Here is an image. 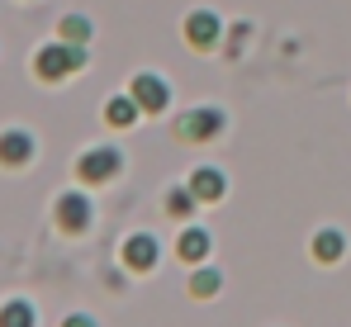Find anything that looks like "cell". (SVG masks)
<instances>
[{"instance_id":"6da1fadb","label":"cell","mask_w":351,"mask_h":327,"mask_svg":"<svg viewBox=\"0 0 351 327\" xmlns=\"http://www.w3.org/2000/svg\"><path fill=\"white\" fill-rule=\"evenodd\" d=\"M86 62H90L86 43H43V48L34 53V76L48 81V86H58V81L71 76V71H81Z\"/></svg>"},{"instance_id":"7a4b0ae2","label":"cell","mask_w":351,"mask_h":327,"mask_svg":"<svg viewBox=\"0 0 351 327\" xmlns=\"http://www.w3.org/2000/svg\"><path fill=\"white\" fill-rule=\"evenodd\" d=\"M119 171H123V152H114V147H90V152L76 157L81 185H105V180H114Z\"/></svg>"},{"instance_id":"3957f363","label":"cell","mask_w":351,"mask_h":327,"mask_svg":"<svg viewBox=\"0 0 351 327\" xmlns=\"http://www.w3.org/2000/svg\"><path fill=\"white\" fill-rule=\"evenodd\" d=\"M90 218H95V209H90V195H81V190H66V195H58V204H53V223H58L62 232H86L90 228Z\"/></svg>"},{"instance_id":"277c9868","label":"cell","mask_w":351,"mask_h":327,"mask_svg":"<svg viewBox=\"0 0 351 327\" xmlns=\"http://www.w3.org/2000/svg\"><path fill=\"white\" fill-rule=\"evenodd\" d=\"M133 100H138V109L143 114H162V109L171 105V86L157 76V71H138L133 76V90H128Z\"/></svg>"},{"instance_id":"5b68a950","label":"cell","mask_w":351,"mask_h":327,"mask_svg":"<svg viewBox=\"0 0 351 327\" xmlns=\"http://www.w3.org/2000/svg\"><path fill=\"white\" fill-rule=\"evenodd\" d=\"M219 133H223V109H214V105L190 109L180 119V138H190V143H204V138H219Z\"/></svg>"},{"instance_id":"8992f818","label":"cell","mask_w":351,"mask_h":327,"mask_svg":"<svg viewBox=\"0 0 351 327\" xmlns=\"http://www.w3.org/2000/svg\"><path fill=\"white\" fill-rule=\"evenodd\" d=\"M119 256H123V266H128V271H152V266L162 261V247H157V237H152V232H133V237L123 242V252H119Z\"/></svg>"},{"instance_id":"52a82bcc","label":"cell","mask_w":351,"mask_h":327,"mask_svg":"<svg viewBox=\"0 0 351 327\" xmlns=\"http://www.w3.org/2000/svg\"><path fill=\"white\" fill-rule=\"evenodd\" d=\"M29 162H34V133L5 128V133H0V166L19 171V166H29Z\"/></svg>"},{"instance_id":"ba28073f","label":"cell","mask_w":351,"mask_h":327,"mask_svg":"<svg viewBox=\"0 0 351 327\" xmlns=\"http://www.w3.org/2000/svg\"><path fill=\"white\" fill-rule=\"evenodd\" d=\"M185 38H190V48H214L219 43V14H209V10L185 14Z\"/></svg>"},{"instance_id":"9c48e42d","label":"cell","mask_w":351,"mask_h":327,"mask_svg":"<svg viewBox=\"0 0 351 327\" xmlns=\"http://www.w3.org/2000/svg\"><path fill=\"white\" fill-rule=\"evenodd\" d=\"M190 190H195V199H204V204H219V199H223V171H214V166H199V171H190Z\"/></svg>"},{"instance_id":"30bf717a","label":"cell","mask_w":351,"mask_h":327,"mask_svg":"<svg viewBox=\"0 0 351 327\" xmlns=\"http://www.w3.org/2000/svg\"><path fill=\"white\" fill-rule=\"evenodd\" d=\"M138 114H143V109H138L133 95H114V100H105V123H110V128H133Z\"/></svg>"},{"instance_id":"8fae6325","label":"cell","mask_w":351,"mask_h":327,"mask_svg":"<svg viewBox=\"0 0 351 327\" xmlns=\"http://www.w3.org/2000/svg\"><path fill=\"white\" fill-rule=\"evenodd\" d=\"M0 327H38V308L29 299H5L0 304Z\"/></svg>"},{"instance_id":"7c38bea8","label":"cell","mask_w":351,"mask_h":327,"mask_svg":"<svg viewBox=\"0 0 351 327\" xmlns=\"http://www.w3.org/2000/svg\"><path fill=\"white\" fill-rule=\"evenodd\" d=\"M204 256H209V232H204V228H185V232H180V261L195 266V261H204Z\"/></svg>"},{"instance_id":"4fadbf2b","label":"cell","mask_w":351,"mask_h":327,"mask_svg":"<svg viewBox=\"0 0 351 327\" xmlns=\"http://www.w3.org/2000/svg\"><path fill=\"white\" fill-rule=\"evenodd\" d=\"M342 252H347V237H342L337 228H323V232L313 237V256H318V261H337Z\"/></svg>"},{"instance_id":"5bb4252c","label":"cell","mask_w":351,"mask_h":327,"mask_svg":"<svg viewBox=\"0 0 351 327\" xmlns=\"http://www.w3.org/2000/svg\"><path fill=\"white\" fill-rule=\"evenodd\" d=\"M58 34H62V43H90V19L86 14H62Z\"/></svg>"},{"instance_id":"9a60e30c","label":"cell","mask_w":351,"mask_h":327,"mask_svg":"<svg viewBox=\"0 0 351 327\" xmlns=\"http://www.w3.org/2000/svg\"><path fill=\"white\" fill-rule=\"evenodd\" d=\"M219 284H223V275H219V271H209V266H204V271H195V275H190V294H199V299H209V294H219Z\"/></svg>"},{"instance_id":"2e32d148","label":"cell","mask_w":351,"mask_h":327,"mask_svg":"<svg viewBox=\"0 0 351 327\" xmlns=\"http://www.w3.org/2000/svg\"><path fill=\"white\" fill-rule=\"evenodd\" d=\"M167 209H171V218H185L190 209H195V190H190V185H185V190H171Z\"/></svg>"},{"instance_id":"e0dca14e","label":"cell","mask_w":351,"mask_h":327,"mask_svg":"<svg viewBox=\"0 0 351 327\" xmlns=\"http://www.w3.org/2000/svg\"><path fill=\"white\" fill-rule=\"evenodd\" d=\"M62 327H95L90 313H71V318H62Z\"/></svg>"}]
</instances>
